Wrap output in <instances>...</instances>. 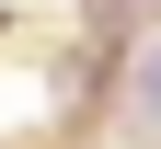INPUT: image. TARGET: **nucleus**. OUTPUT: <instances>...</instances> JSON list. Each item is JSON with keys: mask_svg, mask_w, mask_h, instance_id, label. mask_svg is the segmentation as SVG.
Here are the masks:
<instances>
[{"mask_svg": "<svg viewBox=\"0 0 161 149\" xmlns=\"http://www.w3.org/2000/svg\"><path fill=\"white\" fill-rule=\"evenodd\" d=\"M138 126H161V46L138 57Z\"/></svg>", "mask_w": 161, "mask_h": 149, "instance_id": "obj_1", "label": "nucleus"}]
</instances>
